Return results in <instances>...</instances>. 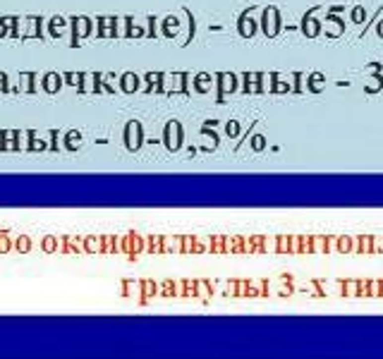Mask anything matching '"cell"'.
Listing matches in <instances>:
<instances>
[{
	"instance_id": "obj_1",
	"label": "cell",
	"mask_w": 383,
	"mask_h": 359,
	"mask_svg": "<svg viewBox=\"0 0 383 359\" xmlns=\"http://www.w3.org/2000/svg\"><path fill=\"white\" fill-rule=\"evenodd\" d=\"M321 31H326V36H330V39H340L342 34H345V22H342L338 14H328L326 22L321 24Z\"/></svg>"
},
{
	"instance_id": "obj_2",
	"label": "cell",
	"mask_w": 383,
	"mask_h": 359,
	"mask_svg": "<svg viewBox=\"0 0 383 359\" xmlns=\"http://www.w3.org/2000/svg\"><path fill=\"white\" fill-rule=\"evenodd\" d=\"M278 27H280L278 12H275L273 7H268V10L263 12V29H266V34H268V36H275V34H278Z\"/></svg>"
},
{
	"instance_id": "obj_3",
	"label": "cell",
	"mask_w": 383,
	"mask_h": 359,
	"mask_svg": "<svg viewBox=\"0 0 383 359\" xmlns=\"http://www.w3.org/2000/svg\"><path fill=\"white\" fill-rule=\"evenodd\" d=\"M352 251H357V254H371L374 251V237L371 235L352 237Z\"/></svg>"
},
{
	"instance_id": "obj_4",
	"label": "cell",
	"mask_w": 383,
	"mask_h": 359,
	"mask_svg": "<svg viewBox=\"0 0 383 359\" xmlns=\"http://www.w3.org/2000/svg\"><path fill=\"white\" fill-rule=\"evenodd\" d=\"M302 31L307 34V39H316L319 34H321V22L314 19L312 14H307L304 17V22H302Z\"/></svg>"
},
{
	"instance_id": "obj_5",
	"label": "cell",
	"mask_w": 383,
	"mask_h": 359,
	"mask_svg": "<svg viewBox=\"0 0 383 359\" xmlns=\"http://www.w3.org/2000/svg\"><path fill=\"white\" fill-rule=\"evenodd\" d=\"M335 251H340V254H350L352 251V237L350 235H340L335 239Z\"/></svg>"
},
{
	"instance_id": "obj_6",
	"label": "cell",
	"mask_w": 383,
	"mask_h": 359,
	"mask_svg": "<svg viewBox=\"0 0 383 359\" xmlns=\"http://www.w3.org/2000/svg\"><path fill=\"white\" fill-rule=\"evenodd\" d=\"M342 285V295L345 297H357V290H359V280H345V283H340Z\"/></svg>"
},
{
	"instance_id": "obj_7",
	"label": "cell",
	"mask_w": 383,
	"mask_h": 359,
	"mask_svg": "<svg viewBox=\"0 0 383 359\" xmlns=\"http://www.w3.org/2000/svg\"><path fill=\"white\" fill-rule=\"evenodd\" d=\"M350 19H352L355 24H362V22L367 19V10H364L362 5H357V7H352V12H350Z\"/></svg>"
},
{
	"instance_id": "obj_8",
	"label": "cell",
	"mask_w": 383,
	"mask_h": 359,
	"mask_svg": "<svg viewBox=\"0 0 383 359\" xmlns=\"http://www.w3.org/2000/svg\"><path fill=\"white\" fill-rule=\"evenodd\" d=\"M312 251H326V237H321V235H316V237H312Z\"/></svg>"
},
{
	"instance_id": "obj_9",
	"label": "cell",
	"mask_w": 383,
	"mask_h": 359,
	"mask_svg": "<svg viewBox=\"0 0 383 359\" xmlns=\"http://www.w3.org/2000/svg\"><path fill=\"white\" fill-rule=\"evenodd\" d=\"M323 79H326V77H323V74H321V72H314V74H312V77H309V86H312V91H319V89H321V84H323Z\"/></svg>"
},
{
	"instance_id": "obj_10",
	"label": "cell",
	"mask_w": 383,
	"mask_h": 359,
	"mask_svg": "<svg viewBox=\"0 0 383 359\" xmlns=\"http://www.w3.org/2000/svg\"><path fill=\"white\" fill-rule=\"evenodd\" d=\"M381 84H383V77H381V74H374V79H371V84L367 86V91H369V94L379 91V89H381Z\"/></svg>"
},
{
	"instance_id": "obj_11",
	"label": "cell",
	"mask_w": 383,
	"mask_h": 359,
	"mask_svg": "<svg viewBox=\"0 0 383 359\" xmlns=\"http://www.w3.org/2000/svg\"><path fill=\"white\" fill-rule=\"evenodd\" d=\"M374 251L383 254V237H374Z\"/></svg>"
},
{
	"instance_id": "obj_12",
	"label": "cell",
	"mask_w": 383,
	"mask_h": 359,
	"mask_svg": "<svg viewBox=\"0 0 383 359\" xmlns=\"http://www.w3.org/2000/svg\"><path fill=\"white\" fill-rule=\"evenodd\" d=\"M376 36H379V39H383V19H379V22H376Z\"/></svg>"
},
{
	"instance_id": "obj_13",
	"label": "cell",
	"mask_w": 383,
	"mask_h": 359,
	"mask_svg": "<svg viewBox=\"0 0 383 359\" xmlns=\"http://www.w3.org/2000/svg\"><path fill=\"white\" fill-rule=\"evenodd\" d=\"M379 297H383V280H379Z\"/></svg>"
}]
</instances>
